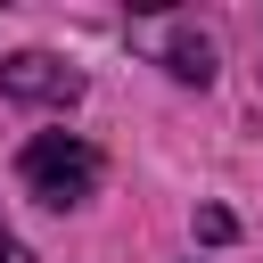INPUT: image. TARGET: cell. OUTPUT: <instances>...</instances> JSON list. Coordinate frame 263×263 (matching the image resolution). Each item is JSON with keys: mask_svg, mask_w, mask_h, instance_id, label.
<instances>
[{"mask_svg": "<svg viewBox=\"0 0 263 263\" xmlns=\"http://www.w3.org/2000/svg\"><path fill=\"white\" fill-rule=\"evenodd\" d=\"M16 173H25V189H33L41 205H82V197L107 181L99 148H90V140H74V132H41V140H25Z\"/></svg>", "mask_w": 263, "mask_h": 263, "instance_id": "obj_1", "label": "cell"}, {"mask_svg": "<svg viewBox=\"0 0 263 263\" xmlns=\"http://www.w3.org/2000/svg\"><path fill=\"white\" fill-rule=\"evenodd\" d=\"M0 90L25 99V107H74L82 99V74L66 58H49V49H16V58H0Z\"/></svg>", "mask_w": 263, "mask_h": 263, "instance_id": "obj_2", "label": "cell"}, {"mask_svg": "<svg viewBox=\"0 0 263 263\" xmlns=\"http://www.w3.org/2000/svg\"><path fill=\"white\" fill-rule=\"evenodd\" d=\"M173 74L181 82H214V41L205 33H173Z\"/></svg>", "mask_w": 263, "mask_h": 263, "instance_id": "obj_3", "label": "cell"}, {"mask_svg": "<svg viewBox=\"0 0 263 263\" xmlns=\"http://www.w3.org/2000/svg\"><path fill=\"white\" fill-rule=\"evenodd\" d=\"M230 230H238V222H230V214H222V205H205V214H197V238H214V247H222V238H230Z\"/></svg>", "mask_w": 263, "mask_h": 263, "instance_id": "obj_4", "label": "cell"}, {"mask_svg": "<svg viewBox=\"0 0 263 263\" xmlns=\"http://www.w3.org/2000/svg\"><path fill=\"white\" fill-rule=\"evenodd\" d=\"M0 263H33V255H25V247H16V238H0Z\"/></svg>", "mask_w": 263, "mask_h": 263, "instance_id": "obj_5", "label": "cell"}]
</instances>
